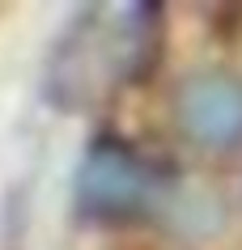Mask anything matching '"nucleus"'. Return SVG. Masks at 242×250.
I'll use <instances>...</instances> for the list:
<instances>
[{
  "label": "nucleus",
  "mask_w": 242,
  "mask_h": 250,
  "mask_svg": "<svg viewBox=\"0 0 242 250\" xmlns=\"http://www.w3.org/2000/svg\"><path fill=\"white\" fill-rule=\"evenodd\" d=\"M77 199L89 216L102 221H123L149 208L153 199V174L132 148L115 140H98L77 174Z\"/></svg>",
  "instance_id": "1"
},
{
  "label": "nucleus",
  "mask_w": 242,
  "mask_h": 250,
  "mask_svg": "<svg viewBox=\"0 0 242 250\" xmlns=\"http://www.w3.org/2000/svg\"><path fill=\"white\" fill-rule=\"evenodd\" d=\"M178 127L200 148L242 145V77L234 72H191L175 93Z\"/></svg>",
  "instance_id": "2"
}]
</instances>
